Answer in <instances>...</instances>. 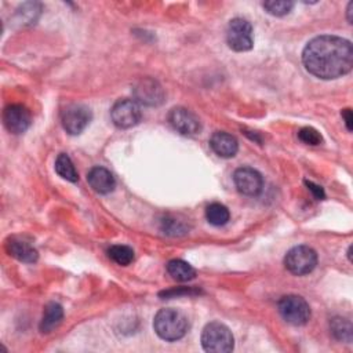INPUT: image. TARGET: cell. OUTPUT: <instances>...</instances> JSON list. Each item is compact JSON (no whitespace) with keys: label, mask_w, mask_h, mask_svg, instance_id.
<instances>
[{"label":"cell","mask_w":353,"mask_h":353,"mask_svg":"<svg viewBox=\"0 0 353 353\" xmlns=\"http://www.w3.org/2000/svg\"><path fill=\"white\" fill-rule=\"evenodd\" d=\"M302 62L305 69L319 79H338L352 71V43L339 36H317L305 46L302 51Z\"/></svg>","instance_id":"6da1fadb"},{"label":"cell","mask_w":353,"mask_h":353,"mask_svg":"<svg viewBox=\"0 0 353 353\" xmlns=\"http://www.w3.org/2000/svg\"><path fill=\"white\" fill-rule=\"evenodd\" d=\"M154 328L162 339L173 342L185 337L189 328V323L182 312L169 308L156 313Z\"/></svg>","instance_id":"7a4b0ae2"},{"label":"cell","mask_w":353,"mask_h":353,"mask_svg":"<svg viewBox=\"0 0 353 353\" xmlns=\"http://www.w3.org/2000/svg\"><path fill=\"white\" fill-rule=\"evenodd\" d=\"M202 345L206 352L228 353L234 348L232 331L219 321L208 323L202 332Z\"/></svg>","instance_id":"3957f363"},{"label":"cell","mask_w":353,"mask_h":353,"mask_svg":"<svg viewBox=\"0 0 353 353\" xmlns=\"http://www.w3.org/2000/svg\"><path fill=\"white\" fill-rule=\"evenodd\" d=\"M112 122L119 129H132L141 122L143 112L140 104L134 99L123 98L116 101L110 109Z\"/></svg>","instance_id":"277c9868"},{"label":"cell","mask_w":353,"mask_h":353,"mask_svg":"<svg viewBox=\"0 0 353 353\" xmlns=\"http://www.w3.org/2000/svg\"><path fill=\"white\" fill-rule=\"evenodd\" d=\"M284 265L295 276L311 273L317 265V254L309 246H297L284 257Z\"/></svg>","instance_id":"5b68a950"},{"label":"cell","mask_w":353,"mask_h":353,"mask_svg":"<svg viewBox=\"0 0 353 353\" xmlns=\"http://www.w3.org/2000/svg\"><path fill=\"white\" fill-rule=\"evenodd\" d=\"M282 317L293 326H304L311 319V306L300 295H284L278 304Z\"/></svg>","instance_id":"8992f818"},{"label":"cell","mask_w":353,"mask_h":353,"mask_svg":"<svg viewBox=\"0 0 353 353\" xmlns=\"http://www.w3.org/2000/svg\"><path fill=\"white\" fill-rule=\"evenodd\" d=\"M93 119L88 106L83 104H71L61 112V123L64 130L71 136L82 134Z\"/></svg>","instance_id":"52a82bcc"},{"label":"cell","mask_w":353,"mask_h":353,"mask_svg":"<svg viewBox=\"0 0 353 353\" xmlns=\"http://www.w3.org/2000/svg\"><path fill=\"white\" fill-rule=\"evenodd\" d=\"M228 46L234 51H249L253 49V27L245 19H233L226 31Z\"/></svg>","instance_id":"ba28073f"},{"label":"cell","mask_w":353,"mask_h":353,"mask_svg":"<svg viewBox=\"0 0 353 353\" xmlns=\"http://www.w3.org/2000/svg\"><path fill=\"white\" fill-rule=\"evenodd\" d=\"M3 123L10 133L23 134L32 123V114L27 106L21 104H12L3 110Z\"/></svg>","instance_id":"9c48e42d"},{"label":"cell","mask_w":353,"mask_h":353,"mask_svg":"<svg viewBox=\"0 0 353 353\" xmlns=\"http://www.w3.org/2000/svg\"><path fill=\"white\" fill-rule=\"evenodd\" d=\"M169 122L174 130H177L182 136L193 137L200 133L202 125L199 117L188 110L186 108H174L169 113Z\"/></svg>","instance_id":"30bf717a"},{"label":"cell","mask_w":353,"mask_h":353,"mask_svg":"<svg viewBox=\"0 0 353 353\" xmlns=\"http://www.w3.org/2000/svg\"><path fill=\"white\" fill-rule=\"evenodd\" d=\"M134 101L147 106H159L165 102V91L159 82L152 77H144L133 88Z\"/></svg>","instance_id":"8fae6325"},{"label":"cell","mask_w":353,"mask_h":353,"mask_svg":"<svg viewBox=\"0 0 353 353\" xmlns=\"http://www.w3.org/2000/svg\"><path fill=\"white\" fill-rule=\"evenodd\" d=\"M233 182L245 196H257L264 188L263 175L252 167H241L234 171Z\"/></svg>","instance_id":"7c38bea8"},{"label":"cell","mask_w":353,"mask_h":353,"mask_svg":"<svg viewBox=\"0 0 353 353\" xmlns=\"http://www.w3.org/2000/svg\"><path fill=\"white\" fill-rule=\"evenodd\" d=\"M210 148L219 158L229 159L238 154L239 143L233 136H230L225 132H217L210 138Z\"/></svg>","instance_id":"4fadbf2b"},{"label":"cell","mask_w":353,"mask_h":353,"mask_svg":"<svg viewBox=\"0 0 353 353\" xmlns=\"http://www.w3.org/2000/svg\"><path fill=\"white\" fill-rule=\"evenodd\" d=\"M87 181H88L90 186L99 195H108V193L113 192V189L116 186L114 177L105 167H93L88 171Z\"/></svg>","instance_id":"5bb4252c"},{"label":"cell","mask_w":353,"mask_h":353,"mask_svg":"<svg viewBox=\"0 0 353 353\" xmlns=\"http://www.w3.org/2000/svg\"><path fill=\"white\" fill-rule=\"evenodd\" d=\"M8 253L14 257L16 260L27 264H34L38 261L39 254L34 246H31L28 242L19 239V238H10L6 243Z\"/></svg>","instance_id":"9a60e30c"},{"label":"cell","mask_w":353,"mask_h":353,"mask_svg":"<svg viewBox=\"0 0 353 353\" xmlns=\"http://www.w3.org/2000/svg\"><path fill=\"white\" fill-rule=\"evenodd\" d=\"M64 319V309L58 302H50L46 305L43 317L40 321V331L47 334L57 328Z\"/></svg>","instance_id":"2e32d148"},{"label":"cell","mask_w":353,"mask_h":353,"mask_svg":"<svg viewBox=\"0 0 353 353\" xmlns=\"http://www.w3.org/2000/svg\"><path fill=\"white\" fill-rule=\"evenodd\" d=\"M169 275L177 282H191L196 276V271L182 260H171L167 264Z\"/></svg>","instance_id":"e0dca14e"},{"label":"cell","mask_w":353,"mask_h":353,"mask_svg":"<svg viewBox=\"0 0 353 353\" xmlns=\"http://www.w3.org/2000/svg\"><path fill=\"white\" fill-rule=\"evenodd\" d=\"M56 171L61 178H64L69 182H77V180H79V174L75 169V165L66 154L58 155V158L56 160Z\"/></svg>","instance_id":"ac0fdd59"},{"label":"cell","mask_w":353,"mask_h":353,"mask_svg":"<svg viewBox=\"0 0 353 353\" xmlns=\"http://www.w3.org/2000/svg\"><path fill=\"white\" fill-rule=\"evenodd\" d=\"M108 257L117 265L127 267L134 261V250L125 245H114L108 250Z\"/></svg>","instance_id":"d6986e66"},{"label":"cell","mask_w":353,"mask_h":353,"mask_svg":"<svg viewBox=\"0 0 353 353\" xmlns=\"http://www.w3.org/2000/svg\"><path fill=\"white\" fill-rule=\"evenodd\" d=\"M330 330L331 334L342 342L350 343L352 342V323L350 320L345 317H334L330 323Z\"/></svg>","instance_id":"ffe728a7"},{"label":"cell","mask_w":353,"mask_h":353,"mask_svg":"<svg viewBox=\"0 0 353 353\" xmlns=\"http://www.w3.org/2000/svg\"><path fill=\"white\" fill-rule=\"evenodd\" d=\"M206 218L211 225L222 226V225L228 223V221L230 218V214H229V210L223 204L211 203L206 208Z\"/></svg>","instance_id":"44dd1931"},{"label":"cell","mask_w":353,"mask_h":353,"mask_svg":"<svg viewBox=\"0 0 353 353\" xmlns=\"http://www.w3.org/2000/svg\"><path fill=\"white\" fill-rule=\"evenodd\" d=\"M294 8L293 2H287V0H269V2L264 3V9L268 14L275 17H284L287 16Z\"/></svg>","instance_id":"7402d4cb"},{"label":"cell","mask_w":353,"mask_h":353,"mask_svg":"<svg viewBox=\"0 0 353 353\" xmlns=\"http://www.w3.org/2000/svg\"><path fill=\"white\" fill-rule=\"evenodd\" d=\"M298 138L306 145H320L323 138L321 134L313 127H304L298 133Z\"/></svg>","instance_id":"603a6c76"},{"label":"cell","mask_w":353,"mask_h":353,"mask_svg":"<svg viewBox=\"0 0 353 353\" xmlns=\"http://www.w3.org/2000/svg\"><path fill=\"white\" fill-rule=\"evenodd\" d=\"M40 14V5L38 3H25L21 8V12H19V16H21V21L32 23L38 19Z\"/></svg>","instance_id":"cb8c5ba5"},{"label":"cell","mask_w":353,"mask_h":353,"mask_svg":"<svg viewBox=\"0 0 353 353\" xmlns=\"http://www.w3.org/2000/svg\"><path fill=\"white\" fill-rule=\"evenodd\" d=\"M163 230L165 233H169V234H180V233H185L186 228L182 222H175V219L166 218L163 221Z\"/></svg>","instance_id":"d4e9b609"},{"label":"cell","mask_w":353,"mask_h":353,"mask_svg":"<svg viewBox=\"0 0 353 353\" xmlns=\"http://www.w3.org/2000/svg\"><path fill=\"white\" fill-rule=\"evenodd\" d=\"M196 294H200V291L197 290H193V289H186V287H181L178 290H170V291H165L162 293L160 295L162 297H180V295H196Z\"/></svg>","instance_id":"484cf974"},{"label":"cell","mask_w":353,"mask_h":353,"mask_svg":"<svg viewBox=\"0 0 353 353\" xmlns=\"http://www.w3.org/2000/svg\"><path fill=\"white\" fill-rule=\"evenodd\" d=\"M305 185L308 186V189L312 192V195L315 196V199H317V200H323L324 199V189L320 186V185H317V184H315V182H312V181H305Z\"/></svg>","instance_id":"4316f807"},{"label":"cell","mask_w":353,"mask_h":353,"mask_svg":"<svg viewBox=\"0 0 353 353\" xmlns=\"http://www.w3.org/2000/svg\"><path fill=\"white\" fill-rule=\"evenodd\" d=\"M342 119L345 122V126L348 129V132H352L353 130V113H352V109L346 108L342 110Z\"/></svg>","instance_id":"83f0119b"},{"label":"cell","mask_w":353,"mask_h":353,"mask_svg":"<svg viewBox=\"0 0 353 353\" xmlns=\"http://www.w3.org/2000/svg\"><path fill=\"white\" fill-rule=\"evenodd\" d=\"M346 13H348V23L352 24V21H353V16H352V14H353V3H352V2L348 5Z\"/></svg>","instance_id":"f1b7e54d"}]
</instances>
